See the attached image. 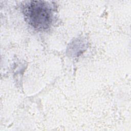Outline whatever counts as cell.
<instances>
[{
	"mask_svg": "<svg viewBox=\"0 0 131 131\" xmlns=\"http://www.w3.org/2000/svg\"><path fill=\"white\" fill-rule=\"evenodd\" d=\"M23 13L26 21L37 30L48 29L52 22V8L45 1L26 2L23 7Z\"/></svg>",
	"mask_w": 131,
	"mask_h": 131,
	"instance_id": "6da1fadb",
	"label": "cell"
}]
</instances>
